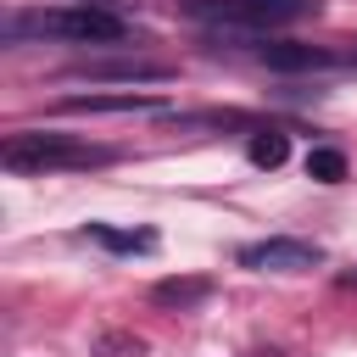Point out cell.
I'll return each mask as SVG.
<instances>
[{
  "label": "cell",
  "instance_id": "obj_6",
  "mask_svg": "<svg viewBox=\"0 0 357 357\" xmlns=\"http://www.w3.org/2000/svg\"><path fill=\"white\" fill-rule=\"evenodd\" d=\"M262 61L273 67V73H312V67H329L335 61V50H318V45H262Z\"/></svg>",
  "mask_w": 357,
  "mask_h": 357
},
{
  "label": "cell",
  "instance_id": "obj_4",
  "mask_svg": "<svg viewBox=\"0 0 357 357\" xmlns=\"http://www.w3.org/2000/svg\"><path fill=\"white\" fill-rule=\"evenodd\" d=\"M206 17H223V22H245V28H284V22H301L318 11V0H218V6H201Z\"/></svg>",
  "mask_w": 357,
  "mask_h": 357
},
{
  "label": "cell",
  "instance_id": "obj_10",
  "mask_svg": "<svg viewBox=\"0 0 357 357\" xmlns=\"http://www.w3.org/2000/svg\"><path fill=\"white\" fill-rule=\"evenodd\" d=\"M284 156H290V139L279 128H257L251 134V162L257 167H284Z\"/></svg>",
  "mask_w": 357,
  "mask_h": 357
},
{
  "label": "cell",
  "instance_id": "obj_8",
  "mask_svg": "<svg viewBox=\"0 0 357 357\" xmlns=\"http://www.w3.org/2000/svg\"><path fill=\"white\" fill-rule=\"evenodd\" d=\"M156 100L139 89H117V95H67L61 112H151Z\"/></svg>",
  "mask_w": 357,
  "mask_h": 357
},
{
  "label": "cell",
  "instance_id": "obj_7",
  "mask_svg": "<svg viewBox=\"0 0 357 357\" xmlns=\"http://www.w3.org/2000/svg\"><path fill=\"white\" fill-rule=\"evenodd\" d=\"M206 296H212V279H156V284H151V301L167 307V312H190V307H201Z\"/></svg>",
  "mask_w": 357,
  "mask_h": 357
},
{
  "label": "cell",
  "instance_id": "obj_1",
  "mask_svg": "<svg viewBox=\"0 0 357 357\" xmlns=\"http://www.w3.org/2000/svg\"><path fill=\"white\" fill-rule=\"evenodd\" d=\"M128 28L117 11L106 6H84V0H67V6H39V11H17L6 17V39L22 45V39H73V45H117Z\"/></svg>",
  "mask_w": 357,
  "mask_h": 357
},
{
  "label": "cell",
  "instance_id": "obj_9",
  "mask_svg": "<svg viewBox=\"0 0 357 357\" xmlns=\"http://www.w3.org/2000/svg\"><path fill=\"white\" fill-rule=\"evenodd\" d=\"M95 245H106V251H123V257H134V251H156V234L151 229H112V223H89L84 229Z\"/></svg>",
  "mask_w": 357,
  "mask_h": 357
},
{
  "label": "cell",
  "instance_id": "obj_13",
  "mask_svg": "<svg viewBox=\"0 0 357 357\" xmlns=\"http://www.w3.org/2000/svg\"><path fill=\"white\" fill-rule=\"evenodd\" d=\"M84 6H106V11H123L128 0H84Z\"/></svg>",
  "mask_w": 357,
  "mask_h": 357
},
{
  "label": "cell",
  "instance_id": "obj_5",
  "mask_svg": "<svg viewBox=\"0 0 357 357\" xmlns=\"http://www.w3.org/2000/svg\"><path fill=\"white\" fill-rule=\"evenodd\" d=\"M73 78H89V84H106V78L112 84H162L167 67L162 61H139V56L134 61H78Z\"/></svg>",
  "mask_w": 357,
  "mask_h": 357
},
{
  "label": "cell",
  "instance_id": "obj_2",
  "mask_svg": "<svg viewBox=\"0 0 357 357\" xmlns=\"http://www.w3.org/2000/svg\"><path fill=\"white\" fill-rule=\"evenodd\" d=\"M100 162H112V151L84 145V139L56 134V128H22L0 145L6 173H67V167H100Z\"/></svg>",
  "mask_w": 357,
  "mask_h": 357
},
{
  "label": "cell",
  "instance_id": "obj_3",
  "mask_svg": "<svg viewBox=\"0 0 357 357\" xmlns=\"http://www.w3.org/2000/svg\"><path fill=\"white\" fill-rule=\"evenodd\" d=\"M318 262H324V251H318L312 240H290V234L240 245V268H257V273H307V268H318Z\"/></svg>",
  "mask_w": 357,
  "mask_h": 357
},
{
  "label": "cell",
  "instance_id": "obj_12",
  "mask_svg": "<svg viewBox=\"0 0 357 357\" xmlns=\"http://www.w3.org/2000/svg\"><path fill=\"white\" fill-rule=\"evenodd\" d=\"M145 346L134 340V335H100L95 340V357H139Z\"/></svg>",
  "mask_w": 357,
  "mask_h": 357
},
{
  "label": "cell",
  "instance_id": "obj_11",
  "mask_svg": "<svg viewBox=\"0 0 357 357\" xmlns=\"http://www.w3.org/2000/svg\"><path fill=\"white\" fill-rule=\"evenodd\" d=\"M307 178H318V184H340V178H346V156H340L335 145H312V151H307Z\"/></svg>",
  "mask_w": 357,
  "mask_h": 357
},
{
  "label": "cell",
  "instance_id": "obj_14",
  "mask_svg": "<svg viewBox=\"0 0 357 357\" xmlns=\"http://www.w3.org/2000/svg\"><path fill=\"white\" fill-rule=\"evenodd\" d=\"M340 284H351V290H357V268H351V273H340Z\"/></svg>",
  "mask_w": 357,
  "mask_h": 357
}]
</instances>
